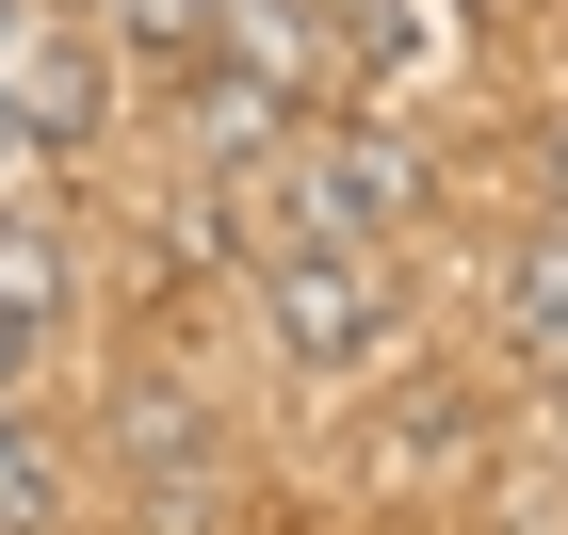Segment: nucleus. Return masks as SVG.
<instances>
[{"label": "nucleus", "mask_w": 568, "mask_h": 535, "mask_svg": "<svg viewBox=\"0 0 568 535\" xmlns=\"http://www.w3.org/2000/svg\"><path fill=\"white\" fill-rule=\"evenodd\" d=\"M406 212H423V146L406 131H342V146H276L261 163V227L293 260H374Z\"/></svg>", "instance_id": "1"}, {"label": "nucleus", "mask_w": 568, "mask_h": 535, "mask_svg": "<svg viewBox=\"0 0 568 535\" xmlns=\"http://www.w3.org/2000/svg\"><path fill=\"white\" fill-rule=\"evenodd\" d=\"M261 325H276V357H293V373H357V357H374V325H390V292H374V260H293V244H276Z\"/></svg>", "instance_id": "2"}, {"label": "nucleus", "mask_w": 568, "mask_h": 535, "mask_svg": "<svg viewBox=\"0 0 568 535\" xmlns=\"http://www.w3.org/2000/svg\"><path fill=\"white\" fill-rule=\"evenodd\" d=\"M276 146H293V82L212 65V82H195V114H179V163H195V178H261Z\"/></svg>", "instance_id": "3"}, {"label": "nucleus", "mask_w": 568, "mask_h": 535, "mask_svg": "<svg viewBox=\"0 0 568 535\" xmlns=\"http://www.w3.org/2000/svg\"><path fill=\"white\" fill-rule=\"evenodd\" d=\"M504 341H520V357H552V373H568V212L536 227L520 260H504Z\"/></svg>", "instance_id": "4"}, {"label": "nucleus", "mask_w": 568, "mask_h": 535, "mask_svg": "<svg viewBox=\"0 0 568 535\" xmlns=\"http://www.w3.org/2000/svg\"><path fill=\"white\" fill-rule=\"evenodd\" d=\"M374 471H390V487H406V471H471V405H455V390H406L390 422H374Z\"/></svg>", "instance_id": "5"}, {"label": "nucleus", "mask_w": 568, "mask_h": 535, "mask_svg": "<svg viewBox=\"0 0 568 535\" xmlns=\"http://www.w3.org/2000/svg\"><path fill=\"white\" fill-rule=\"evenodd\" d=\"M49 519H65V454L0 405V535H49Z\"/></svg>", "instance_id": "6"}, {"label": "nucleus", "mask_w": 568, "mask_h": 535, "mask_svg": "<svg viewBox=\"0 0 568 535\" xmlns=\"http://www.w3.org/2000/svg\"><path fill=\"white\" fill-rule=\"evenodd\" d=\"M0 309H65V227H49V212H0Z\"/></svg>", "instance_id": "7"}, {"label": "nucleus", "mask_w": 568, "mask_h": 535, "mask_svg": "<svg viewBox=\"0 0 568 535\" xmlns=\"http://www.w3.org/2000/svg\"><path fill=\"white\" fill-rule=\"evenodd\" d=\"M98 17H114L131 49H195V33H212V0H98Z\"/></svg>", "instance_id": "8"}, {"label": "nucleus", "mask_w": 568, "mask_h": 535, "mask_svg": "<svg viewBox=\"0 0 568 535\" xmlns=\"http://www.w3.org/2000/svg\"><path fill=\"white\" fill-rule=\"evenodd\" d=\"M33 341H49L33 309H0V405H17V373H33Z\"/></svg>", "instance_id": "9"}, {"label": "nucleus", "mask_w": 568, "mask_h": 535, "mask_svg": "<svg viewBox=\"0 0 568 535\" xmlns=\"http://www.w3.org/2000/svg\"><path fill=\"white\" fill-rule=\"evenodd\" d=\"M552 195H568V114H552Z\"/></svg>", "instance_id": "10"}]
</instances>
